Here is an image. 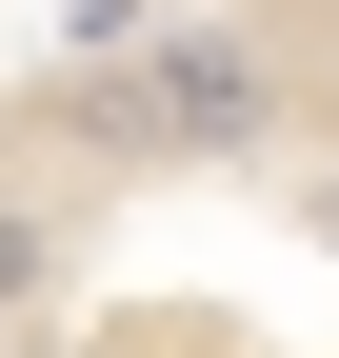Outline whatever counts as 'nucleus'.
Listing matches in <instances>:
<instances>
[{"instance_id":"nucleus-1","label":"nucleus","mask_w":339,"mask_h":358,"mask_svg":"<svg viewBox=\"0 0 339 358\" xmlns=\"http://www.w3.org/2000/svg\"><path fill=\"white\" fill-rule=\"evenodd\" d=\"M40 60H60V0H0V179H20V120H40Z\"/></svg>"}]
</instances>
